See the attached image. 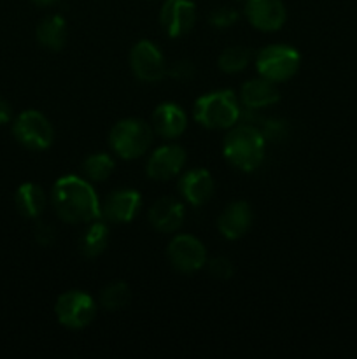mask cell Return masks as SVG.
Listing matches in <instances>:
<instances>
[{
	"label": "cell",
	"mask_w": 357,
	"mask_h": 359,
	"mask_svg": "<svg viewBox=\"0 0 357 359\" xmlns=\"http://www.w3.org/2000/svg\"><path fill=\"white\" fill-rule=\"evenodd\" d=\"M56 216L70 224H88L102 219V202L88 179L79 175H63L51 191Z\"/></svg>",
	"instance_id": "obj_1"
},
{
	"label": "cell",
	"mask_w": 357,
	"mask_h": 359,
	"mask_svg": "<svg viewBox=\"0 0 357 359\" xmlns=\"http://www.w3.org/2000/svg\"><path fill=\"white\" fill-rule=\"evenodd\" d=\"M223 154L227 163L237 170H258L266 154L265 135L259 126L252 123L231 126L223 140Z\"/></svg>",
	"instance_id": "obj_2"
},
{
	"label": "cell",
	"mask_w": 357,
	"mask_h": 359,
	"mask_svg": "<svg viewBox=\"0 0 357 359\" xmlns=\"http://www.w3.org/2000/svg\"><path fill=\"white\" fill-rule=\"evenodd\" d=\"M192 116L203 128L230 130L240 121L241 104L231 90H216L195 102Z\"/></svg>",
	"instance_id": "obj_3"
},
{
	"label": "cell",
	"mask_w": 357,
	"mask_h": 359,
	"mask_svg": "<svg viewBox=\"0 0 357 359\" xmlns=\"http://www.w3.org/2000/svg\"><path fill=\"white\" fill-rule=\"evenodd\" d=\"M154 130L147 121L126 118L115 123L108 132V146L121 160H136L149 151Z\"/></svg>",
	"instance_id": "obj_4"
},
{
	"label": "cell",
	"mask_w": 357,
	"mask_h": 359,
	"mask_svg": "<svg viewBox=\"0 0 357 359\" xmlns=\"http://www.w3.org/2000/svg\"><path fill=\"white\" fill-rule=\"evenodd\" d=\"M301 67V55L296 48L287 44H270L255 55V70L272 83H286L293 79Z\"/></svg>",
	"instance_id": "obj_5"
},
{
	"label": "cell",
	"mask_w": 357,
	"mask_h": 359,
	"mask_svg": "<svg viewBox=\"0 0 357 359\" xmlns=\"http://www.w3.org/2000/svg\"><path fill=\"white\" fill-rule=\"evenodd\" d=\"M13 135L24 149L46 151L55 140V128L42 112L24 111L13 121Z\"/></svg>",
	"instance_id": "obj_6"
},
{
	"label": "cell",
	"mask_w": 357,
	"mask_h": 359,
	"mask_svg": "<svg viewBox=\"0 0 357 359\" xmlns=\"http://www.w3.org/2000/svg\"><path fill=\"white\" fill-rule=\"evenodd\" d=\"M56 319L69 330H83L94 321L97 304L84 291H66L58 297L55 304Z\"/></svg>",
	"instance_id": "obj_7"
},
{
	"label": "cell",
	"mask_w": 357,
	"mask_h": 359,
	"mask_svg": "<svg viewBox=\"0 0 357 359\" xmlns=\"http://www.w3.org/2000/svg\"><path fill=\"white\" fill-rule=\"evenodd\" d=\"M170 265L181 273H195L206 265V249L192 235H175L167 248Z\"/></svg>",
	"instance_id": "obj_8"
},
{
	"label": "cell",
	"mask_w": 357,
	"mask_h": 359,
	"mask_svg": "<svg viewBox=\"0 0 357 359\" xmlns=\"http://www.w3.org/2000/svg\"><path fill=\"white\" fill-rule=\"evenodd\" d=\"M133 76L142 83H158L167 74V63L160 48L150 41H139L130 51Z\"/></svg>",
	"instance_id": "obj_9"
},
{
	"label": "cell",
	"mask_w": 357,
	"mask_h": 359,
	"mask_svg": "<svg viewBox=\"0 0 357 359\" xmlns=\"http://www.w3.org/2000/svg\"><path fill=\"white\" fill-rule=\"evenodd\" d=\"M188 154L177 144H164V146L158 147L153 154L149 156L146 163V174L147 177L153 181H168V179L175 177L184 168Z\"/></svg>",
	"instance_id": "obj_10"
},
{
	"label": "cell",
	"mask_w": 357,
	"mask_h": 359,
	"mask_svg": "<svg viewBox=\"0 0 357 359\" xmlns=\"http://www.w3.org/2000/svg\"><path fill=\"white\" fill-rule=\"evenodd\" d=\"M196 23V6L191 0H164L160 11V25L167 35L177 39L189 34Z\"/></svg>",
	"instance_id": "obj_11"
},
{
	"label": "cell",
	"mask_w": 357,
	"mask_h": 359,
	"mask_svg": "<svg viewBox=\"0 0 357 359\" xmlns=\"http://www.w3.org/2000/svg\"><path fill=\"white\" fill-rule=\"evenodd\" d=\"M245 18L248 23L261 32H276L287 20V9L282 0H247Z\"/></svg>",
	"instance_id": "obj_12"
},
{
	"label": "cell",
	"mask_w": 357,
	"mask_h": 359,
	"mask_svg": "<svg viewBox=\"0 0 357 359\" xmlns=\"http://www.w3.org/2000/svg\"><path fill=\"white\" fill-rule=\"evenodd\" d=\"M142 207V196L130 188L115 189L102 202V217L108 223L125 224L135 219Z\"/></svg>",
	"instance_id": "obj_13"
},
{
	"label": "cell",
	"mask_w": 357,
	"mask_h": 359,
	"mask_svg": "<svg viewBox=\"0 0 357 359\" xmlns=\"http://www.w3.org/2000/svg\"><path fill=\"white\" fill-rule=\"evenodd\" d=\"M214 177L205 168H192L178 179V193L192 207L209 202L214 195Z\"/></svg>",
	"instance_id": "obj_14"
},
{
	"label": "cell",
	"mask_w": 357,
	"mask_h": 359,
	"mask_svg": "<svg viewBox=\"0 0 357 359\" xmlns=\"http://www.w3.org/2000/svg\"><path fill=\"white\" fill-rule=\"evenodd\" d=\"M186 217L184 203L174 196L156 200L149 209V223L160 233H174L182 226Z\"/></svg>",
	"instance_id": "obj_15"
},
{
	"label": "cell",
	"mask_w": 357,
	"mask_h": 359,
	"mask_svg": "<svg viewBox=\"0 0 357 359\" xmlns=\"http://www.w3.org/2000/svg\"><path fill=\"white\" fill-rule=\"evenodd\" d=\"M252 219H254V214H252L251 205L244 200H238V202H231L220 212L219 219H217V228L224 238L238 241L251 230Z\"/></svg>",
	"instance_id": "obj_16"
},
{
	"label": "cell",
	"mask_w": 357,
	"mask_h": 359,
	"mask_svg": "<svg viewBox=\"0 0 357 359\" xmlns=\"http://www.w3.org/2000/svg\"><path fill=\"white\" fill-rule=\"evenodd\" d=\"M153 130L163 139L174 140L181 137L188 128V114L184 109L174 102H163L153 112Z\"/></svg>",
	"instance_id": "obj_17"
},
{
	"label": "cell",
	"mask_w": 357,
	"mask_h": 359,
	"mask_svg": "<svg viewBox=\"0 0 357 359\" xmlns=\"http://www.w3.org/2000/svg\"><path fill=\"white\" fill-rule=\"evenodd\" d=\"M238 100H240L241 109L259 111V109L275 105L280 100V93L275 83L259 76L255 79H248L247 83L241 84Z\"/></svg>",
	"instance_id": "obj_18"
},
{
	"label": "cell",
	"mask_w": 357,
	"mask_h": 359,
	"mask_svg": "<svg viewBox=\"0 0 357 359\" xmlns=\"http://www.w3.org/2000/svg\"><path fill=\"white\" fill-rule=\"evenodd\" d=\"M14 203H16L18 212L28 219H37L42 216L48 205V198H46L44 189L34 182H24L16 189L14 195Z\"/></svg>",
	"instance_id": "obj_19"
},
{
	"label": "cell",
	"mask_w": 357,
	"mask_h": 359,
	"mask_svg": "<svg viewBox=\"0 0 357 359\" xmlns=\"http://www.w3.org/2000/svg\"><path fill=\"white\" fill-rule=\"evenodd\" d=\"M37 41L49 51H59L66 44V23L59 14H49L37 25Z\"/></svg>",
	"instance_id": "obj_20"
},
{
	"label": "cell",
	"mask_w": 357,
	"mask_h": 359,
	"mask_svg": "<svg viewBox=\"0 0 357 359\" xmlns=\"http://www.w3.org/2000/svg\"><path fill=\"white\" fill-rule=\"evenodd\" d=\"M108 245V228L104 221L88 223L86 231L79 241V249L86 258H98Z\"/></svg>",
	"instance_id": "obj_21"
},
{
	"label": "cell",
	"mask_w": 357,
	"mask_h": 359,
	"mask_svg": "<svg viewBox=\"0 0 357 359\" xmlns=\"http://www.w3.org/2000/svg\"><path fill=\"white\" fill-rule=\"evenodd\" d=\"M114 158L107 153H93L83 161V172L90 182H104L114 172Z\"/></svg>",
	"instance_id": "obj_22"
},
{
	"label": "cell",
	"mask_w": 357,
	"mask_h": 359,
	"mask_svg": "<svg viewBox=\"0 0 357 359\" xmlns=\"http://www.w3.org/2000/svg\"><path fill=\"white\" fill-rule=\"evenodd\" d=\"M248 62H251V51L244 46H231L220 53L217 65L223 72L226 74H238L241 70L247 69Z\"/></svg>",
	"instance_id": "obj_23"
},
{
	"label": "cell",
	"mask_w": 357,
	"mask_h": 359,
	"mask_svg": "<svg viewBox=\"0 0 357 359\" xmlns=\"http://www.w3.org/2000/svg\"><path fill=\"white\" fill-rule=\"evenodd\" d=\"M132 300V291L126 283H112L102 291L100 304L107 311H121Z\"/></svg>",
	"instance_id": "obj_24"
},
{
	"label": "cell",
	"mask_w": 357,
	"mask_h": 359,
	"mask_svg": "<svg viewBox=\"0 0 357 359\" xmlns=\"http://www.w3.org/2000/svg\"><path fill=\"white\" fill-rule=\"evenodd\" d=\"M209 21L210 25L216 28H230L238 21V13L230 6L216 7V9L210 13Z\"/></svg>",
	"instance_id": "obj_25"
},
{
	"label": "cell",
	"mask_w": 357,
	"mask_h": 359,
	"mask_svg": "<svg viewBox=\"0 0 357 359\" xmlns=\"http://www.w3.org/2000/svg\"><path fill=\"white\" fill-rule=\"evenodd\" d=\"M205 266L209 269L210 276L217 280H227L234 273L233 263L227 258H224V256H217V258L210 259V262H206Z\"/></svg>",
	"instance_id": "obj_26"
},
{
	"label": "cell",
	"mask_w": 357,
	"mask_h": 359,
	"mask_svg": "<svg viewBox=\"0 0 357 359\" xmlns=\"http://www.w3.org/2000/svg\"><path fill=\"white\" fill-rule=\"evenodd\" d=\"M259 130H261L266 140H273V142L282 140L287 135V125L282 119H266Z\"/></svg>",
	"instance_id": "obj_27"
},
{
	"label": "cell",
	"mask_w": 357,
	"mask_h": 359,
	"mask_svg": "<svg viewBox=\"0 0 357 359\" xmlns=\"http://www.w3.org/2000/svg\"><path fill=\"white\" fill-rule=\"evenodd\" d=\"M167 72L170 74L174 79H188V77L195 72V67H192V63L182 60V62L174 63V65L170 67V70H167Z\"/></svg>",
	"instance_id": "obj_28"
},
{
	"label": "cell",
	"mask_w": 357,
	"mask_h": 359,
	"mask_svg": "<svg viewBox=\"0 0 357 359\" xmlns=\"http://www.w3.org/2000/svg\"><path fill=\"white\" fill-rule=\"evenodd\" d=\"M13 119V107L7 100L0 98V125H6Z\"/></svg>",
	"instance_id": "obj_29"
},
{
	"label": "cell",
	"mask_w": 357,
	"mask_h": 359,
	"mask_svg": "<svg viewBox=\"0 0 357 359\" xmlns=\"http://www.w3.org/2000/svg\"><path fill=\"white\" fill-rule=\"evenodd\" d=\"M31 2L38 7H49V6H55V4L59 2V0H31Z\"/></svg>",
	"instance_id": "obj_30"
}]
</instances>
